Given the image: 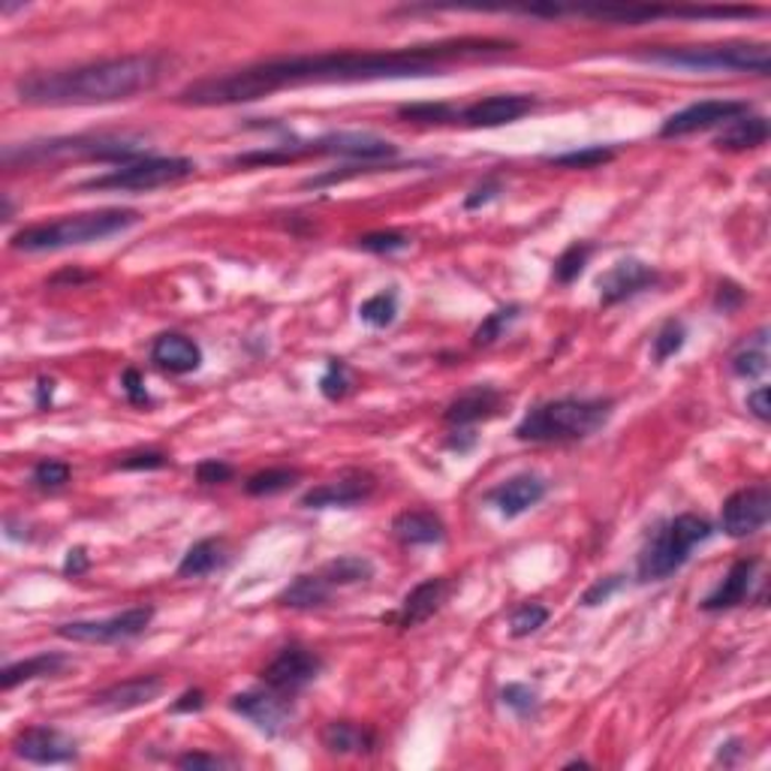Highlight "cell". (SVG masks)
I'll return each instance as SVG.
<instances>
[{
    "label": "cell",
    "mask_w": 771,
    "mask_h": 771,
    "mask_svg": "<svg viewBox=\"0 0 771 771\" xmlns=\"http://www.w3.org/2000/svg\"><path fill=\"white\" fill-rule=\"evenodd\" d=\"M510 52H515V43L510 39L462 36V39H440V43L389 48V52H322V55L274 58L188 84L179 94V103L196 109L238 106V103H253L274 91L302 88V84L443 76V70H450L452 64L495 58V55H510Z\"/></svg>",
    "instance_id": "cell-1"
},
{
    "label": "cell",
    "mask_w": 771,
    "mask_h": 771,
    "mask_svg": "<svg viewBox=\"0 0 771 771\" xmlns=\"http://www.w3.org/2000/svg\"><path fill=\"white\" fill-rule=\"evenodd\" d=\"M167 72L160 55H124L70 70L31 72L15 82L24 106H103L151 91Z\"/></svg>",
    "instance_id": "cell-2"
},
{
    "label": "cell",
    "mask_w": 771,
    "mask_h": 771,
    "mask_svg": "<svg viewBox=\"0 0 771 771\" xmlns=\"http://www.w3.org/2000/svg\"><path fill=\"white\" fill-rule=\"evenodd\" d=\"M139 224V212L133 208H103V212L67 214L48 224L24 226L22 233L12 236V248L24 253H43V250H64L103 241V238L127 233L131 226Z\"/></svg>",
    "instance_id": "cell-3"
},
{
    "label": "cell",
    "mask_w": 771,
    "mask_h": 771,
    "mask_svg": "<svg viewBox=\"0 0 771 771\" xmlns=\"http://www.w3.org/2000/svg\"><path fill=\"white\" fill-rule=\"evenodd\" d=\"M609 398H558L534 407L515 426V438L528 443H572L588 440L609 422Z\"/></svg>",
    "instance_id": "cell-4"
},
{
    "label": "cell",
    "mask_w": 771,
    "mask_h": 771,
    "mask_svg": "<svg viewBox=\"0 0 771 771\" xmlns=\"http://www.w3.org/2000/svg\"><path fill=\"white\" fill-rule=\"evenodd\" d=\"M642 60L712 72H771V48L766 43H714V46H657L639 52Z\"/></svg>",
    "instance_id": "cell-5"
},
{
    "label": "cell",
    "mask_w": 771,
    "mask_h": 771,
    "mask_svg": "<svg viewBox=\"0 0 771 771\" xmlns=\"http://www.w3.org/2000/svg\"><path fill=\"white\" fill-rule=\"evenodd\" d=\"M712 524L693 515V512H684L678 515L669 524H664L654 540L645 546V552L639 555V579L642 581H664L669 579L672 572H678L684 564H688L690 552L705 543L712 536Z\"/></svg>",
    "instance_id": "cell-6"
},
{
    "label": "cell",
    "mask_w": 771,
    "mask_h": 771,
    "mask_svg": "<svg viewBox=\"0 0 771 771\" xmlns=\"http://www.w3.org/2000/svg\"><path fill=\"white\" fill-rule=\"evenodd\" d=\"M395 145L371 136V133H329L322 139L302 145H274L269 151H250V155L236 157L238 167H272V163H290L298 157L308 155H338V157H356V160H383V157H395Z\"/></svg>",
    "instance_id": "cell-7"
},
{
    "label": "cell",
    "mask_w": 771,
    "mask_h": 771,
    "mask_svg": "<svg viewBox=\"0 0 771 771\" xmlns=\"http://www.w3.org/2000/svg\"><path fill=\"white\" fill-rule=\"evenodd\" d=\"M139 143L121 139V136H72V139H48V143H31L24 148H7L3 163L15 167L22 163H46L58 157H88V160H112L127 167L133 160H139Z\"/></svg>",
    "instance_id": "cell-8"
},
{
    "label": "cell",
    "mask_w": 771,
    "mask_h": 771,
    "mask_svg": "<svg viewBox=\"0 0 771 771\" xmlns=\"http://www.w3.org/2000/svg\"><path fill=\"white\" fill-rule=\"evenodd\" d=\"M193 160L188 157H139L127 167H118L84 181L82 191H155L193 175Z\"/></svg>",
    "instance_id": "cell-9"
},
{
    "label": "cell",
    "mask_w": 771,
    "mask_h": 771,
    "mask_svg": "<svg viewBox=\"0 0 771 771\" xmlns=\"http://www.w3.org/2000/svg\"><path fill=\"white\" fill-rule=\"evenodd\" d=\"M155 617V605H133L118 615L100 617V621H70L60 624L58 636L70 642H84V645H115V642L136 639Z\"/></svg>",
    "instance_id": "cell-10"
},
{
    "label": "cell",
    "mask_w": 771,
    "mask_h": 771,
    "mask_svg": "<svg viewBox=\"0 0 771 771\" xmlns=\"http://www.w3.org/2000/svg\"><path fill=\"white\" fill-rule=\"evenodd\" d=\"M320 672V654H314L310 648H305V645H286V648H281V654L274 657L272 664L262 669L260 678L265 688L293 696L298 690L308 688L310 681H317Z\"/></svg>",
    "instance_id": "cell-11"
},
{
    "label": "cell",
    "mask_w": 771,
    "mask_h": 771,
    "mask_svg": "<svg viewBox=\"0 0 771 771\" xmlns=\"http://www.w3.org/2000/svg\"><path fill=\"white\" fill-rule=\"evenodd\" d=\"M229 708L241 717H248L250 724L257 726L260 733L265 736H281L290 729L293 724V702L286 693H277V690L265 688V690H248V693H238L229 702Z\"/></svg>",
    "instance_id": "cell-12"
},
{
    "label": "cell",
    "mask_w": 771,
    "mask_h": 771,
    "mask_svg": "<svg viewBox=\"0 0 771 771\" xmlns=\"http://www.w3.org/2000/svg\"><path fill=\"white\" fill-rule=\"evenodd\" d=\"M750 106L745 100H702L693 106L681 109L676 115H669L660 127L664 139H678V136H690V133L708 131L717 124H729V121L748 115Z\"/></svg>",
    "instance_id": "cell-13"
},
{
    "label": "cell",
    "mask_w": 771,
    "mask_h": 771,
    "mask_svg": "<svg viewBox=\"0 0 771 771\" xmlns=\"http://www.w3.org/2000/svg\"><path fill=\"white\" fill-rule=\"evenodd\" d=\"M771 515V491L766 483L760 486H750L736 491L733 498L724 503V512H721V524L729 536H753L757 531L766 528Z\"/></svg>",
    "instance_id": "cell-14"
},
{
    "label": "cell",
    "mask_w": 771,
    "mask_h": 771,
    "mask_svg": "<svg viewBox=\"0 0 771 771\" xmlns=\"http://www.w3.org/2000/svg\"><path fill=\"white\" fill-rule=\"evenodd\" d=\"M15 757L34 766H64L79 757V748L70 736H64L55 726H27L12 741Z\"/></svg>",
    "instance_id": "cell-15"
},
{
    "label": "cell",
    "mask_w": 771,
    "mask_h": 771,
    "mask_svg": "<svg viewBox=\"0 0 771 771\" xmlns=\"http://www.w3.org/2000/svg\"><path fill=\"white\" fill-rule=\"evenodd\" d=\"M374 476L365 470H347L332 483L310 488L308 495L302 498V507L308 510H332V507H356L362 500H369L374 495Z\"/></svg>",
    "instance_id": "cell-16"
},
{
    "label": "cell",
    "mask_w": 771,
    "mask_h": 771,
    "mask_svg": "<svg viewBox=\"0 0 771 771\" xmlns=\"http://www.w3.org/2000/svg\"><path fill=\"white\" fill-rule=\"evenodd\" d=\"M536 109V100L528 94H495L486 100H476L467 109L458 112V121L467 127H503L512 121L531 115Z\"/></svg>",
    "instance_id": "cell-17"
},
{
    "label": "cell",
    "mask_w": 771,
    "mask_h": 771,
    "mask_svg": "<svg viewBox=\"0 0 771 771\" xmlns=\"http://www.w3.org/2000/svg\"><path fill=\"white\" fill-rule=\"evenodd\" d=\"M163 693V678L160 676H136L127 678V681H118L112 688L100 690L91 705L100 708V712L109 714H121V712H133V708H143L148 702H155L157 696Z\"/></svg>",
    "instance_id": "cell-18"
},
{
    "label": "cell",
    "mask_w": 771,
    "mask_h": 771,
    "mask_svg": "<svg viewBox=\"0 0 771 771\" xmlns=\"http://www.w3.org/2000/svg\"><path fill=\"white\" fill-rule=\"evenodd\" d=\"M654 281H657V272L651 265H645L639 260H621L597 281V290H600L603 305H617V302L654 286Z\"/></svg>",
    "instance_id": "cell-19"
},
{
    "label": "cell",
    "mask_w": 771,
    "mask_h": 771,
    "mask_svg": "<svg viewBox=\"0 0 771 771\" xmlns=\"http://www.w3.org/2000/svg\"><path fill=\"white\" fill-rule=\"evenodd\" d=\"M543 498H546V483L536 474L512 476V479H507V483H500L498 488L488 491V500H491L500 510V515H507V519L522 515V512L536 507Z\"/></svg>",
    "instance_id": "cell-20"
},
{
    "label": "cell",
    "mask_w": 771,
    "mask_h": 771,
    "mask_svg": "<svg viewBox=\"0 0 771 771\" xmlns=\"http://www.w3.org/2000/svg\"><path fill=\"white\" fill-rule=\"evenodd\" d=\"M450 593V581L446 579H428L422 585H416L413 591L404 597L401 609L392 615V621L401 630H413L419 624H426L428 617L438 612L443 600Z\"/></svg>",
    "instance_id": "cell-21"
},
{
    "label": "cell",
    "mask_w": 771,
    "mask_h": 771,
    "mask_svg": "<svg viewBox=\"0 0 771 771\" xmlns=\"http://www.w3.org/2000/svg\"><path fill=\"white\" fill-rule=\"evenodd\" d=\"M500 404H503V392L495 389V386H470V389L462 392V395L446 407L443 419L455 428L476 426V422H483V419L498 416Z\"/></svg>",
    "instance_id": "cell-22"
},
{
    "label": "cell",
    "mask_w": 771,
    "mask_h": 771,
    "mask_svg": "<svg viewBox=\"0 0 771 771\" xmlns=\"http://www.w3.org/2000/svg\"><path fill=\"white\" fill-rule=\"evenodd\" d=\"M151 362H155L157 369L169 371V374H191V371H196L202 365V350L188 335L167 332L155 338Z\"/></svg>",
    "instance_id": "cell-23"
},
{
    "label": "cell",
    "mask_w": 771,
    "mask_h": 771,
    "mask_svg": "<svg viewBox=\"0 0 771 771\" xmlns=\"http://www.w3.org/2000/svg\"><path fill=\"white\" fill-rule=\"evenodd\" d=\"M757 567H760V560L757 558L736 560V564L729 567V572H726V579L702 600V609H705V612H724V609L745 603V597L750 593V585L757 579Z\"/></svg>",
    "instance_id": "cell-24"
},
{
    "label": "cell",
    "mask_w": 771,
    "mask_h": 771,
    "mask_svg": "<svg viewBox=\"0 0 771 771\" xmlns=\"http://www.w3.org/2000/svg\"><path fill=\"white\" fill-rule=\"evenodd\" d=\"M322 748L338 757H362L377 748V736L369 726L353 724V721H332L322 729Z\"/></svg>",
    "instance_id": "cell-25"
},
{
    "label": "cell",
    "mask_w": 771,
    "mask_h": 771,
    "mask_svg": "<svg viewBox=\"0 0 771 771\" xmlns=\"http://www.w3.org/2000/svg\"><path fill=\"white\" fill-rule=\"evenodd\" d=\"M67 666H70V657H67V654H34V657H27V660L7 666V669L0 672V688L12 690L19 688V684H27V681H36V678H52L58 676V672H64Z\"/></svg>",
    "instance_id": "cell-26"
},
{
    "label": "cell",
    "mask_w": 771,
    "mask_h": 771,
    "mask_svg": "<svg viewBox=\"0 0 771 771\" xmlns=\"http://www.w3.org/2000/svg\"><path fill=\"white\" fill-rule=\"evenodd\" d=\"M392 534L398 536L404 546H434L443 540V522L428 510H407L395 515Z\"/></svg>",
    "instance_id": "cell-27"
},
{
    "label": "cell",
    "mask_w": 771,
    "mask_h": 771,
    "mask_svg": "<svg viewBox=\"0 0 771 771\" xmlns=\"http://www.w3.org/2000/svg\"><path fill=\"white\" fill-rule=\"evenodd\" d=\"M766 139H769V121L762 118V115H750L748 112L741 118L729 121V127L714 139V145L721 151H748V148L766 145Z\"/></svg>",
    "instance_id": "cell-28"
},
{
    "label": "cell",
    "mask_w": 771,
    "mask_h": 771,
    "mask_svg": "<svg viewBox=\"0 0 771 771\" xmlns=\"http://www.w3.org/2000/svg\"><path fill=\"white\" fill-rule=\"evenodd\" d=\"M226 560V546L224 540H200L188 548V555L181 558L179 564V576L184 579H200V576H208L217 567H224Z\"/></svg>",
    "instance_id": "cell-29"
},
{
    "label": "cell",
    "mask_w": 771,
    "mask_h": 771,
    "mask_svg": "<svg viewBox=\"0 0 771 771\" xmlns=\"http://www.w3.org/2000/svg\"><path fill=\"white\" fill-rule=\"evenodd\" d=\"M329 597H332V585L322 579L320 572L317 576H298L281 593V605H286V609H317V605L329 603Z\"/></svg>",
    "instance_id": "cell-30"
},
{
    "label": "cell",
    "mask_w": 771,
    "mask_h": 771,
    "mask_svg": "<svg viewBox=\"0 0 771 771\" xmlns=\"http://www.w3.org/2000/svg\"><path fill=\"white\" fill-rule=\"evenodd\" d=\"M320 576L332 588H338V585H359V581L374 579V564L369 558H362V555H341V558L329 560L320 570Z\"/></svg>",
    "instance_id": "cell-31"
},
{
    "label": "cell",
    "mask_w": 771,
    "mask_h": 771,
    "mask_svg": "<svg viewBox=\"0 0 771 771\" xmlns=\"http://www.w3.org/2000/svg\"><path fill=\"white\" fill-rule=\"evenodd\" d=\"M298 470H290V467H272V470H260L253 474L245 483V491L253 495V498H262V495H277V491H286V488L296 486Z\"/></svg>",
    "instance_id": "cell-32"
},
{
    "label": "cell",
    "mask_w": 771,
    "mask_h": 771,
    "mask_svg": "<svg viewBox=\"0 0 771 771\" xmlns=\"http://www.w3.org/2000/svg\"><path fill=\"white\" fill-rule=\"evenodd\" d=\"M612 157H615V148H609V145H588V148H579V151L548 157V163L567 169H597L603 167V163H609Z\"/></svg>",
    "instance_id": "cell-33"
},
{
    "label": "cell",
    "mask_w": 771,
    "mask_h": 771,
    "mask_svg": "<svg viewBox=\"0 0 771 771\" xmlns=\"http://www.w3.org/2000/svg\"><path fill=\"white\" fill-rule=\"evenodd\" d=\"M395 314H398V293L395 290H383L377 296H371L369 302H362V308H359V317L369 326H377V329L389 326L395 320Z\"/></svg>",
    "instance_id": "cell-34"
},
{
    "label": "cell",
    "mask_w": 771,
    "mask_h": 771,
    "mask_svg": "<svg viewBox=\"0 0 771 771\" xmlns=\"http://www.w3.org/2000/svg\"><path fill=\"white\" fill-rule=\"evenodd\" d=\"M519 314H522V308H519V305H510V308H498L495 314H488L486 320H483V326L476 329L474 344H479V347L495 344L500 335L510 329V322L519 320Z\"/></svg>",
    "instance_id": "cell-35"
},
{
    "label": "cell",
    "mask_w": 771,
    "mask_h": 771,
    "mask_svg": "<svg viewBox=\"0 0 771 771\" xmlns=\"http://www.w3.org/2000/svg\"><path fill=\"white\" fill-rule=\"evenodd\" d=\"M591 253V245H579V241L570 245V248L560 253L558 262H555V281H558V284H572L581 274V269H585V262H588Z\"/></svg>",
    "instance_id": "cell-36"
},
{
    "label": "cell",
    "mask_w": 771,
    "mask_h": 771,
    "mask_svg": "<svg viewBox=\"0 0 771 771\" xmlns=\"http://www.w3.org/2000/svg\"><path fill=\"white\" fill-rule=\"evenodd\" d=\"M546 621H548L546 605L524 603V605H519L515 612H512L510 633L515 636V639H524V636H531V633H536V630L543 627Z\"/></svg>",
    "instance_id": "cell-37"
},
{
    "label": "cell",
    "mask_w": 771,
    "mask_h": 771,
    "mask_svg": "<svg viewBox=\"0 0 771 771\" xmlns=\"http://www.w3.org/2000/svg\"><path fill=\"white\" fill-rule=\"evenodd\" d=\"M769 369V353H766V329L760 332V344L748 347L733 356V371L738 377H760Z\"/></svg>",
    "instance_id": "cell-38"
},
{
    "label": "cell",
    "mask_w": 771,
    "mask_h": 771,
    "mask_svg": "<svg viewBox=\"0 0 771 771\" xmlns=\"http://www.w3.org/2000/svg\"><path fill=\"white\" fill-rule=\"evenodd\" d=\"M398 115L416 124H446V121H458V112L446 103H413V106H401Z\"/></svg>",
    "instance_id": "cell-39"
},
{
    "label": "cell",
    "mask_w": 771,
    "mask_h": 771,
    "mask_svg": "<svg viewBox=\"0 0 771 771\" xmlns=\"http://www.w3.org/2000/svg\"><path fill=\"white\" fill-rule=\"evenodd\" d=\"M31 483H34L36 488H43V491H55V488H64L67 483H70V464L52 462V458H46V462H39L34 467V474H31Z\"/></svg>",
    "instance_id": "cell-40"
},
{
    "label": "cell",
    "mask_w": 771,
    "mask_h": 771,
    "mask_svg": "<svg viewBox=\"0 0 771 771\" xmlns=\"http://www.w3.org/2000/svg\"><path fill=\"white\" fill-rule=\"evenodd\" d=\"M684 338H688V332H684V326L678 320H669L657 332V338H654V359L657 362H666L669 356H676L678 350L684 347Z\"/></svg>",
    "instance_id": "cell-41"
},
{
    "label": "cell",
    "mask_w": 771,
    "mask_h": 771,
    "mask_svg": "<svg viewBox=\"0 0 771 771\" xmlns=\"http://www.w3.org/2000/svg\"><path fill=\"white\" fill-rule=\"evenodd\" d=\"M500 700H503L507 708H512V712L519 714V717H531V714H536V708H540V700H536V693L528 688V684H507L503 693H500Z\"/></svg>",
    "instance_id": "cell-42"
},
{
    "label": "cell",
    "mask_w": 771,
    "mask_h": 771,
    "mask_svg": "<svg viewBox=\"0 0 771 771\" xmlns=\"http://www.w3.org/2000/svg\"><path fill=\"white\" fill-rule=\"evenodd\" d=\"M350 386H353V381H350V371H347L344 362H329V369H326L320 381L322 395L329 401H338V398H344L347 392H350Z\"/></svg>",
    "instance_id": "cell-43"
},
{
    "label": "cell",
    "mask_w": 771,
    "mask_h": 771,
    "mask_svg": "<svg viewBox=\"0 0 771 771\" xmlns=\"http://www.w3.org/2000/svg\"><path fill=\"white\" fill-rule=\"evenodd\" d=\"M410 245V238L401 233H371V236L359 238V248L371 250V253H395Z\"/></svg>",
    "instance_id": "cell-44"
},
{
    "label": "cell",
    "mask_w": 771,
    "mask_h": 771,
    "mask_svg": "<svg viewBox=\"0 0 771 771\" xmlns=\"http://www.w3.org/2000/svg\"><path fill=\"white\" fill-rule=\"evenodd\" d=\"M624 588V576H609V579H600V581H593L591 588L588 591L581 593V605H600V603H605L612 593H617Z\"/></svg>",
    "instance_id": "cell-45"
},
{
    "label": "cell",
    "mask_w": 771,
    "mask_h": 771,
    "mask_svg": "<svg viewBox=\"0 0 771 771\" xmlns=\"http://www.w3.org/2000/svg\"><path fill=\"white\" fill-rule=\"evenodd\" d=\"M115 467H121V470H157V467H167V455L157 450L131 452V455H124Z\"/></svg>",
    "instance_id": "cell-46"
},
{
    "label": "cell",
    "mask_w": 771,
    "mask_h": 771,
    "mask_svg": "<svg viewBox=\"0 0 771 771\" xmlns=\"http://www.w3.org/2000/svg\"><path fill=\"white\" fill-rule=\"evenodd\" d=\"M196 479H200L202 486H220L226 479H233V467L226 462L212 458V462H202L200 467H196Z\"/></svg>",
    "instance_id": "cell-47"
},
{
    "label": "cell",
    "mask_w": 771,
    "mask_h": 771,
    "mask_svg": "<svg viewBox=\"0 0 771 771\" xmlns=\"http://www.w3.org/2000/svg\"><path fill=\"white\" fill-rule=\"evenodd\" d=\"M748 410L760 422H769L771 419V404H769V386H760V389H753L748 395Z\"/></svg>",
    "instance_id": "cell-48"
},
{
    "label": "cell",
    "mask_w": 771,
    "mask_h": 771,
    "mask_svg": "<svg viewBox=\"0 0 771 771\" xmlns=\"http://www.w3.org/2000/svg\"><path fill=\"white\" fill-rule=\"evenodd\" d=\"M226 760L212 753H184L179 757V769H224Z\"/></svg>",
    "instance_id": "cell-49"
},
{
    "label": "cell",
    "mask_w": 771,
    "mask_h": 771,
    "mask_svg": "<svg viewBox=\"0 0 771 771\" xmlns=\"http://www.w3.org/2000/svg\"><path fill=\"white\" fill-rule=\"evenodd\" d=\"M124 389H127L133 404H148V392H145L139 371H127V374H124Z\"/></svg>",
    "instance_id": "cell-50"
},
{
    "label": "cell",
    "mask_w": 771,
    "mask_h": 771,
    "mask_svg": "<svg viewBox=\"0 0 771 771\" xmlns=\"http://www.w3.org/2000/svg\"><path fill=\"white\" fill-rule=\"evenodd\" d=\"M202 705H205V693L202 690H188L179 702H172V712H200Z\"/></svg>",
    "instance_id": "cell-51"
},
{
    "label": "cell",
    "mask_w": 771,
    "mask_h": 771,
    "mask_svg": "<svg viewBox=\"0 0 771 771\" xmlns=\"http://www.w3.org/2000/svg\"><path fill=\"white\" fill-rule=\"evenodd\" d=\"M498 191H500L498 181H486L483 188H476L474 196H467V202H464V205H467V208H479V205H486L488 200H495V196H498Z\"/></svg>",
    "instance_id": "cell-52"
},
{
    "label": "cell",
    "mask_w": 771,
    "mask_h": 771,
    "mask_svg": "<svg viewBox=\"0 0 771 771\" xmlns=\"http://www.w3.org/2000/svg\"><path fill=\"white\" fill-rule=\"evenodd\" d=\"M88 570V555H84V548H70L67 552V564H64V572L67 576H79V572Z\"/></svg>",
    "instance_id": "cell-53"
},
{
    "label": "cell",
    "mask_w": 771,
    "mask_h": 771,
    "mask_svg": "<svg viewBox=\"0 0 771 771\" xmlns=\"http://www.w3.org/2000/svg\"><path fill=\"white\" fill-rule=\"evenodd\" d=\"M52 386H55L52 381H39V401H36L39 407H46V398H52Z\"/></svg>",
    "instance_id": "cell-54"
}]
</instances>
